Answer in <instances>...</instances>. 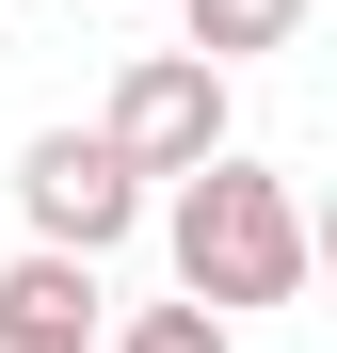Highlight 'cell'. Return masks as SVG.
I'll list each match as a JSON object with an SVG mask.
<instances>
[{
    "mask_svg": "<svg viewBox=\"0 0 337 353\" xmlns=\"http://www.w3.org/2000/svg\"><path fill=\"white\" fill-rule=\"evenodd\" d=\"M161 241H177V305H289L305 289V209H289V176L273 161H193L177 176V209H161Z\"/></svg>",
    "mask_w": 337,
    "mask_h": 353,
    "instance_id": "cell-1",
    "label": "cell"
},
{
    "mask_svg": "<svg viewBox=\"0 0 337 353\" xmlns=\"http://www.w3.org/2000/svg\"><path fill=\"white\" fill-rule=\"evenodd\" d=\"M129 176H193L225 161V65H193V48H145L129 81H112V129H96Z\"/></svg>",
    "mask_w": 337,
    "mask_h": 353,
    "instance_id": "cell-2",
    "label": "cell"
},
{
    "mask_svg": "<svg viewBox=\"0 0 337 353\" xmlns=\"http://www.w3.org/2000/svg\"><path fill=\"white\" fill-rule=\"evenodd\" d=\"M17 209H32V241H48V257H112V241L145 225V176L112 161L96 129H48V145L17 161Z\"/></svg>",
    "mask_w": 337,
    "mask_h": 353,
    "instance_id": "cell-3",
    "label": "cell"
},
{
    "mask_svg": "<svg viewBox=\"0 0 337 353\" xmlns=\"http://www.w3.org/2000/svg\"><path fill=\"white\" fill-rule=\"evenodd\" d=\"M0 353H96V257H17L0 273Z\"/></svg>",
    "mask_w": 337,
    "mask_h": 353,
    "instance_id": "cell-4",
    "label": "cell"
},
{
    "mask_svg": "<svg viewBox=\"0 0 337 353\" xmlns=\"http://www.w3.org/2000/svg\"><path fill=\"white\" fill-rule=\"evenodd\" d=\"M193 17V65H241V48H289L305 32V0H177Z\"/></svg>",
    "mask_w": 337,
    "mask_h": 353,
    "instance_id": "cell-5",
    "label": "cell"
},
{
    "mask_svg": "<svg viewBox=\"0 0 337 353\" xmlns=\"http://www.w3.org/2000/svg\"><path fill=\"white\" fill-rule=\"evenodd\" d=\"M112 353H225V321H209V305H145Z\"/></svg>",
    "mask_w": 337,
    "mask_h": 353,
    "instance_id": "cell-6",
    "label": "cell"
}]
</instances>
